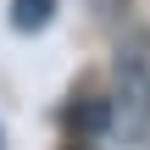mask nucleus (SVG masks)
Returning <instances> with one entry per match:
<instances>
[{
  "instance_id": "f257e3e1",
  "label": "nucleus",
  "mask_w": 150,
  "mask_h": 150,
  "mask_svg": "<svg viewBox=\"0 0 150 150\" xmlns=\"http://www.w3.org/2000/svg\"><path fill=\"white\" fill-rule=\"evenodd\" d=\"M111 78H117V95H111V128L128 134V139H139V145L150 150V50H145V39L117 45Z\"/></svg>"
},
{
  "instance_id": "f03ea898",
  "label": "nucleus",
  "mask_w": 150,
  "mask_h": 150,
  "mask_svg": "<svg viewBox=\"0 0 150 150\" xmlns=\"http://www.w3.org/2000/svg\"><path fill=\"white\" fill-rule=\"evenodd\" d=\"M50 17H56V0H11V28L17 33H39V28H50Z\"/></svg>"
},
{
  "instance_id": "7ed1b4c3",
  "label": "nucleus",
  "mask_w": 150,
  "mask_h": 150,
  "mask_svg": "<svg viewBox=\"0 0 150 150\" xmlns=\"http://www.w3.org/2000/svg\"><path fill=\"white\" fill-rule=\"evenodd\" d=\"M0 150H6V134H0Z\"/></svg>"
}]
</instances>
